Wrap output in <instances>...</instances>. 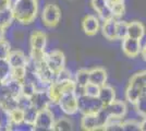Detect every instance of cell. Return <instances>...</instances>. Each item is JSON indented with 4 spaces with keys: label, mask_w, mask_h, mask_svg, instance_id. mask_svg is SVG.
<instances>
[{
    "label": "cell",
    "mask_w": 146,
    "mask_h": 131,
    "mask_svg": "<svg viewBox=\"0 0 146 131\" xmlns=\"http://www.w3.org/2000/svg\"><path fill=\"white\" fill-rule=\"evenodd\" d=\"M134 109L136 112L142 116V117H146V94L143 93L140 96V98L135 102L134 104Z\"/></svg>",
    "instance_id": "obj_26"
},
{
    "label": "cell",
    "mask_w": 146,
    "mask_h": 131,
    "mask_svg": "<svg viewBox=\"0 0 146 131\" xmlns=\"http://www.w3.org/2000/svg\"><path fill=\"white\" fill-rule=\"evenodd\" d=\"M107 81V72L100 67H96L90 70V82L98 86H103Z\"/></svg>",
    "instance_id": "obj_16"
},
{
    "label": "cell",
    "mask_w": 146,
    "mask_h": 131,
    "mask_svg": "<svg viewBox=\"0 0 146 131\" xmlns=\"http://www.w3.org/2000/svg\"><path fill=\"white\" fill-rule=\"evenodd\" d=\"M8 87V90H9V93L10 95H12L14 97H18L20 96L21 94H22V82L20 81H17V80H14V79H10L9 81L5 83Z\"/></svg>",
    "instance_id": "obj_24"
},
{
    "label": "cell",
    "mask_w": 146,
    "mask_h": 131,
    "mask_svg": "<svg viewBox=\"0 0 146 131\" xmlns=\"http://www.w3.org/2000/svg\"><path fill=\"white\" fill-rule=\"evenodd\" d=\"M11 51V45L7 39H2L0 41V58H5L7 59L9 54Z\"/></svg>",
    "instance_id": "obj_35"
},
{
    "label": "cell",
    "mask_w": 146,
    "mask_h": 131,
    "mask_svg": "<svg viewBox=\"0 0 146 131\" xmlns=\"http://www.w3.org/2000/svg\"><path fill=\"white\" fill-rule=\"evenodd\" d=\"M121 48L123 54L129 58H136L142 51V46L139 39L132 37H127L122 39Z\"/></svg>",
    "instance_id": "obj_8"
},
{
    "label": "cell",
    "mask_w": 146,
    "mask_h": 131,
    "mask_svg": "<svg viewBox=\"0 0 146 131\" xmlns=\"http://www.w3.org/2000/svg\"><path fill=\"white\" fill-rule=\"evenodd\" d=\"M61 18L60 8L55 3H48L42 11V22L47 27H55Z\"/></svg>",
    "instance_id": "obj_5"
},
{
    "label": "cell",
    "mask_w": 146,
    "mask_h": 131,
    "mask_svg": "<svg viewBox=\"0 0 146 131\" xmlns=\"http://www.w3.org/2000/svg\"><path fill=\"white\" fill-rule=\"evenodd\" d=\"M31 49L46 50L47 47V36L42 30H34L30 37Z\"/></svg>",
    "instance_id": "obj_11"
},
{
    "label": "cell",
    "mask_w": 146,
    "mask_h": 131,
    "mask_svg": "<svg viewBox=\"0 0 146 131\" xmlns=\"http://www.w3.org/2000/svg\"><path fill=\"white\" fill-rule=\"evenodd\" d=\"M37 114H38V110L34 106H31L30 108L25 109L24 110V121L27 122V124H31V125L34 126V122H35V119L37 117Z\"/></svg>",
    "instance_id": "obj_31"
},
{
    "label": "cell",
    "mask_w": 146,
    "mask_h": 131,
    "mask_svg": "<svg viewBox=\"0 0 146 131\" xmlns=\"http://www.w3.org/2000/svg\"><path fill=\"white\" fill-rule=\"evenodd\" d=\"M11 7V1L10 0H0V11Z\"/></svg>",
    "instance_id": "obj_37"
},
{
    "label": "cell",
    "mask_w": 146,
    "mask_h": 131,
    "mask_svg": "<svg viewBox=\"0 0 146 131\" xmlns=\"http://www.w3.org/2000/svg\"><path fill=\"white\" fill-rule=\"evenodd\" d=\"M72 121L69 118H67L66 116L60 117V118L56 119L55 124H54V129L52 130L57 131H69L72 130Z\"/></svg>",
    "instance_id": "obj_23"
},
{
    "label": "cell",
    "mask_w": 146,
    "mask_h": 131,
    "mask_svg": "<svg viewBox=\"0 0 146 131\" xmlns=\"http://www.w3.org/2000/svg\"><path fill=\"white\" fill-rule=\"evenodd\" d=\"M64 93V90H63V83L62 82L54 81L48 87V94L49 97L52 103H58L60 97Z\"/></svg>",
    "instance_id": "obj_19"
},
{
    "label": "cell",
    "mask_w": 146,
    "mask_h": 131,
    "mask_svg": "<svg viewBox=\"0 0 146 131\" xmlns=\"http://www.w3.org/2000/svg\"><path fill=\"white\" fill-rule=\"evenodd\" d=\"M98 98L103 103L104 106L110 104L111 102L116 100V91L113 87L109 86V85H103L100 86L99 90V94H98Z\"/></svg>",
    "instance_id": "obj_18"
},
{
    "label": "cell",
    "mask_w": 146,
    "mask_h": 131,
    "mask_svg": "<svg viewBox=\"0 0 146 131\" xmlns=\"http://www.w3.org/2000/svg\"><path fill=\"white\" fill-rule=\"evenodd\" d=\"M141 54H142V57H143V59L146 61V45L142 48V51H141Z\"/></svg>",
    "instance_id": "obj_39"
},
{
    "label": "cell",
    "mask_w": 146,
    "mask_h": 131,
    "mask_svg": "<svg viewBox=\"0 0 146 131\" xmlns=\"http://www.w3.org/2000/svg\"><path fill=\"white\" fill-rule=\"evenodd\" d=\"M109 5H112V3H115V2H122V1H124V0H106Z\"/></svg>",
    "instance_id": "obj_41"
},
{
    "label": "cell",
    "mask_w": 146,
    "mask_h": 131,
    "mask_svg": "<svg viewBox=\"0 0 146 131\" xmlns=\"http://www.w3.org/2000/svg\"><path fill=\"white\" fill-rule=\"evenodd\" d=\"M117 20L116 18H111L104 21L103 35L108 41H117Z\"/></svg>",
    "instance_id": "obj_15"
},
{
    "label": "cell",
    "mask_w": 146,
    "mask_h": 131,
    "mask_svg": "<svg viewBox=\"0 0 146 131\" xmlns=\"http://www.w3.org/2000/svg\"><path fill=\"white\" fill-rule=\"evenodd\" d=\"M13 21H15V20H14V15H13V11L11 7L0 11V26L1 27H3L6 30L9 26L12 25Z\"/></svg>",
    "instance_id": "obj_21"
},
{
    "label": "cell",
    "mask_w": 146,
    "mask_h": 131,
    "mask_svg": "<svg viewBox=\"0 0 146 131\" xmlns=\"http://www.w3.org/2000/svg\"><path fill=\"white\" fill-rule=\"evenodd\" d=\"M14 20L21 25H29L36 19L38 2L34 0H18L12 6Z\"/></svg>",
    "instance_id": "obj_1"
},
{
    "label": "cell",
    "mask_w": 146,
    "mask_h": 131,
    "mask_svg": "<svg viewBox=\"0 0 146 131\" xmlns=\"http://www.w3.org/2000/svg\"><path fill=\"white\" fill-rule=\"evenodd\" d=\"M122 130L136 131L141 130V122L135 119H127L122 121Z\"/></svg>",
    "instance_id": "obj_28"
},
{
    "label": "cell",
    "mask_w": 146,
    "mask_h": 131,
    "mask_svg": "<svg viewBox=\"0 0 146 131\" xmlns=\"http://www.w3.org/2000/svg\"><path fill=\"white\" fill-rule=\"evenodd\" d=\"M141 72H142V76H143V79H144V81L146 83V69L144 71H141Z\"/></svg>",
    "instance_id": "obj_42"
},
{
    "label": "cell",
    "mask_w": 146,
    "mask_h": 131,
    "mask_svg": "<svg viewBox=\"0 0 146 131\" xmlns=\"http://www.w3.org/2000/svg\"><path fill=\"white\" fill-rule=\"evenodd\" d=\"M78 106H79V112H81L82 115H85V114H96L103 108L104 105L98 97H91L85 94H82L78 96Z\"/></svg>",
    "instance_id": "obj_3"
},
{
    "label": "cell",
    "mask_w": 146,
    "mask_h": 131,
    "mask_svg": "<svg viewBox=\"0 0 146 131\" xmlns=\"http://www.w3.org/2000/svg\"><path fill=\"white\" fill-rule=\"evenodd\" d=\"M128 36V22L117 20V39H124Z\"/></svg>",
    "instance_id": "obj_27"
},
{
    "label": "cell",
    "mask_w": 146,
    "mask_h": 131,
    "mask_svg": "<svg viewBox=\"0 0 146 131\" xmlns=\"http://www.w3.org/2000/svg\"><path fill=\"white\" fill-rule=\"evenodd\" d=\"M11 66L8 59L0 58V81L2 83H7L11 79Z\"/></svg>",
    "instance_id": "obj_22"
},
{
    "label": "cell",
    "mask_w": 146,
    "mask_h": 131,
    "mask_svg": "<svg viewBox=\"0 0 146 131\" xmlns=\"http://www.w3.org/2000/svg\"><path fill=\"white\" fill-rule=\"evenodd\" d=\"M45 63L48 66V68L57 74L59 71H61L66 67V57H64V54L60 50L46 51Z\"/></svg>",
    "instance_id": "obj_7"
},
{
    "label": "cell",
    "mask_w": 146,
    "mask_h": 131,
    "mask_svg": "<svg viewBox=\"0 0 146 131\" xmlns=\"http://www.w3.org/2000/svg\"><path fill=\"white\" fill-rule=\"evenodd\" d=\"M34 1H37V0H34Z\"/></svg>",
    "instance_id": "obj_43"
},
{
    "label": "cell",
    "mask_w": 146,
    "mask_h": 131,
    "mask_svg": "<svg viewBox=\"0 0 146 131\" xmlns=\"http://www.w3.org/2000/svg\"><path fill=\"white\" fill-rule=\"evenodd\" d=\"M73 80L75 82L76 86L84 88L86 84L90 83V70L84 68L76 70L74 72V74H73Z\"/></svg>",
    "instance_id": "obj_20"
},
{
    "label": "cell",
    "mask_w": 146,
    "mask_h": 131,
    "mask_svg": "<svg viewBox=\"0 0 146 131\" xmlns=\"http://www.w3.org/2000/svg\"><path fill=\"white\" fill-rule=\"evenodd\" d=\"M26 76V69L25 67H18V68H12L11 70V78L17 80V81L23 82Z\"/></svg>",
    "instance_id": "obj_33"
},
{
    "label": "cell",
    "mask_w": 146,
    "mask_h": 131,
    "mask_svg": "<svg viewBox=\"0 0 146 131\" xmlns=\"http://www.w3.org/2000/svg\"><path fill=\"white\" fill-rule=\"evenodd\" d=\"M91 5L95 10V12L98 14V17L103 21L113 18L111 8L106 0H91Z\"/></svg>",
    "instance_id": "obj_10"
},
{
    "label": "cell",
    "mask_w": 146,
    "mask_h": 131,
    "mask_svg": "<svg viewBox=\"0 0 146 131\" xmlns=\"http://www.w3.org/2000/svg\"><path fill=\"white\" fill-rule=\"evenodd\" d=\"M7 59L10 63L11 68H18V67H25L26 66L29 57L26 56L22 50H11Z\"/></svg>",
    "instance_id": "obj_14"
},
{
    "label": "cell",
    "mask_w": 146,
    "mask_h": 131,
    "mask_svg": "<svg viewBox=\"0 0 146 131\" xmlns=\"http://www.w3.org/2000/svg\"><path fill=\"white\" fill-rule=\"evenodd\" d=\"M5 38V29L0 26V41H2Z\"/></svg>",
    "instance_id": "obj_40"
},
{
    "label": "cell",
    "mask_w": 146,
    "mask_h": 131,
    "mask_svg": "<svg viewBox=\"0 0 146 131\" xmlns=\"http://www.w3.org/2000/svg\"><path fill=\"white\" fill-rule=\"evenodd\" d=\"M82 29L86 35L93 36L99 30V20L96 15L87 14L82 21Z\"/></svg>",
    "instance_id": "obj_13"
},
{
    "label": "cell",
    "mask_w": 146,
    "mask_h": 131,
    "mask_svg": "<svg viewBox=\"0 0 146 131\" xmlns=\"http://www.w3.org/2000/svg\"><path fill=\"white\" fill-rule=\"evenodd\" d=\"M99 90H100V86H98L96 84H93V83H87L83 91H84V94L87 95V96H91V97H98V94H99Z\"/></svg>",
    "instance_id": "obj_34"
},
{
    "label": "cell",
    "mask_w": 146,
    "mask_h": 131,
    "mask_svg": "<svg viewBox=\"0 0 146 131\" xmlns=\"http://www.w3.org/2000/svg\"><path fill=\"white\" fill-rule=\"evenodd\" d=\"M55 116L49 108H44L38 110L37 117L34 122V130H52L55 124Z\"/></svg>",
    "instance_id": "obj_6"
},
{
    "label": "cell",
    "mask_w": 146,
    "mask_h": 131,
    "mask_svg": "<svg viewBox=\"0 0 146 131\" xmlns=\"http://www.w3.org/2000/svg\"><path fill=\"white\" fill-rule=\"evenodd\" d=\"M31 100H32V106L35 107L37 110L48 108L51 103L48 91H36L35 94L31 97Z\"/></svg>",
    "instance_id": "obj_12"
},
{
    "label": "cell",
    "mask_w": 146,
    "mask_h": 131,
    "mask_svg": "<svg viewBox=\"0 0 146 131\" xmlns=\"http://www.w3.org/2000/svg\"><path fill=\"white\" fill-rule=\"evenodd\" d=\"M17 100H18V107L19 108H21V109H27V108H30L32 106V100H31V97L29 96H25V95H20L17 97Z\"/></svg>",
    "instance_id": "obj_36"
},
{
    "label": "cell",
    "mask_w": 146,
    "mask_h": 131,
    "mask_svg": "<svg viewBox=\"0 0 146 131\" xmlns=\"http://www.w3.org/2000/svg\"><path fill=\"white\" fill-rule=\"evenodd\" d=\"M145 33V26L140 21H132L128 23V37H132L140 41Z\"/></svg>",
    "instance_id": "obj_17"
},
{
    "label": "cell",
    "mask_w": 146,
    "mask_h": 131,
    "mask_svg": "<svg viewBox=\"0 0 146 131\" xmlns=\"http://www.w3.org/2000/svg\"><path fill=\"white\" fill-rule=\"evenodd\" d=\"M104 108L109 115V117H116V118H123L128 112V107L125 105V103L122 100H115L110 104L104 106Z\"/></svg>",
    "instance_id": "obj_9"
},
{
    "label": "cell",
    "mask_w": 146,
    "mask_h": 131,
    "mask_svg": "<svg viewBox=\"0 0 146 131\" xmlns=\"http://www.w3.org/2000/svg\"><path fill=\"white\" fill-rule=\"evenodd\" d=\"M111 8V11H112V15L113 18H121L122 15L125 12V7H124V1L122 2H115L112 5H109Z\"/></svg>",
    "instance_id": "obj_29"
},
{
    "label": "cell",
    "mask_w": 146,
    "mask_h": 131,
    "mask_svg": "<svg viewBox=\"0 0 146 131\" xmlns=\"http://www.w3.org/2000/svg\"><path fill=\"white\" fill-rule=\"evenodd\" d=\"M9 118H10V122H11V128H10V130H11L12 126L19 125L24 121V110L18 107L11 112H9Z\"/></svg>",
    "instance_id": "obj_25"
},
{
    "label": "cell",
    "mask_w": 146,
    "mask_h": 131,
    "mask_svg": "<svg viewBox=\"0 0 146 131\" xmlns=\"http://www.w3.org/2000/svg\"><path fill=\"white\" fill-rule=\"evenodd\" d=\"M30 58L35 63H43V61H45V58H46V50L31 49Z\"/></svg>",
    "instance_id": "obj_32"
},
{
    "label": "cell",
    "mask_w": 146,
    "mask_h": 131,
    "mask_svg": "<svg viewBox=\"0 0 146 131\" xmlns=\"http://www.w3.org/2000/svg\"><path fill=\"white\" fill-rule=\"evenodd\" d=\"M146 87V83L142 76V72H137L130 79L129 85L125 90V98L130 104L134 105L135 102L143 94V90Z\"/></svg>",
    "instance_id": "obj_2"
},
{
    "label": "cell",
    "mask_w": 146,
    "mask_h": 131,
    "mask_svg": "<svg viewBox=\"0 0 146 131\" xmlns=\"http://www.w3.org/2000/svg\"><path fill=\"white\" fill-rule=\"evenodd\" d=\"M141 130L146 131V117H143L141 121Z\"/></svg>",
    "instance_id": "obj_38"
},
{
    "label": "cell",
    "mask_w": 146,
    "mask_h": 131,
    "mask_svg": "<svg viewBox=\"0 0 146 131\" xmlns=\"http://www.w3.org/2000/svg\"><path fill=\"white\" fill-rule=\"evenodd\" d=\"M36 92V87L34 85L33 82L29 81V80H24L22 82V95L32 97Z\"/></svg>",
    "instance_id": "obj_30"
},
{
    "label": "cell",
    "mask_w": 146,
    "mask_h": 131,
    "mask_svg": "<svg viewBox=\"0 0 146 131\" xmlns=\"http://www.w3.org/2000/svg\"><path fill=\"white\" fill-rule=\"evenodd\" d=\"M61 110L67 116H74L79 112L78 106V95L75 92H66L58 102Z\"/></svg>",
    "instance_id": "obj_4"
}]
</instances>
